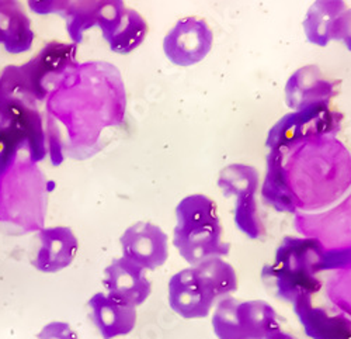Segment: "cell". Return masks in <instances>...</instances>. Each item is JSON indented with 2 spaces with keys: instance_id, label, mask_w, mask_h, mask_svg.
<instances>
[{
  "instance_id": "14",
  "label": "cell",
  "mask_w": 351,
  "mask_h": 339,
  "mask_svg": "<svg viewBox=\"0 0 351 339\" xmlns=\"http://www.w3.org/2000/svg\"><path fill=\"white\" fill-rule=\"evenodd\" d=\"M341 80L328 79L317 65H305L292 73L285 86L287 106L294 111L313 104L332 103Z\"/></svg>"
},
{
  "instance_id": "21",
  "label": "cell",
  "mask_w": 351,
  "mask_h": 339,
  "mask_svg": "<svg viewBox=\"0 0 351 339\" xmlns=\"http://www.w3.org/2000/svg\"><path fill=\"white\" fill-rule=\"evenodd\" d=\"M261 200L266 206L273 207L278 213H298L285 180L281 154L276 150H271L267 155V172L261 186Z\"/></svg>"
},
{
  "instance_id": "2",
  "label": "cell",
  "mask_w": 351,
  "mask_h": 339,
  "mask_svg": "<svg viewBox=\"0 0 351 339\" xmlns=\"http://www.w3.org/2000/svg\"><path fill=\"white\" fill-rule=\"evenodd\" d=\"M326 248L306 237H284L273 264L261 269V281L276 299L292 304L302 294H316L322 289L319 273L325 272Z\"/></svg>"
},
{
  "instance_id": "17",
  "label": "cell",
  "mask_w": 351,
  "mask_h": 339,
  "mask_svg": "<svg viewBox=\"0 0 351 339\" xmlns=\"http://www.w3.org/2000/svg\"><path fill=\"white\" fill-rule=\"evenodd\" d=\"M40 246L32 265L41 273H58L72 265L79 252V241L69 227L41 229L38 231Z\"/></svg>"
},
{
  "instance_id": "22",
  "label": "cell",
  "mask_w": 351,
  "mask_h": 339,
  "mask_svg": "<svg viewBox=\"0 0 351 339\" xmlns=\"http://www.w3.org/2000/svg\"><path fill=\"white\" fill-rule=\"evenodd\" d=\"M149 27L139 12L125 8L121 23L106 40L110 49L115 54L127 55L135 51L148 36Z\"/></svg>"
},
{
  "instance_id": "18",
  "label": "cell",
  "mask_w": 351,
  "mask_h": 339,
  "mask_svg": "<svg viewBox=\"0 0 351 339\" xmlns=\"http://www.w3.org/2000/svg\"><path fill=\"white\" fill-rule=\"evenodd\" d=\"M90 318L103 339L124 336L136 325V308L104 293H96L89 303Z\"/></svg>"
},
{
  "instance_id": "16",
  "label": "cell",
  "mask_w": 351,
  "mask_h": 339,
  "mask_svg": "<svg viewBox=\"0 0 351 339\" xmlns=\"http://www.w3.org/2000/svg\"><path fill=\"white\" fill-rule=\"evenodd\" d=\"M103 286L108 296L132 307L142 305L152 293L146 270L124 257L114 259L104 270Z\"/></svg>"
},
{
  "instance_id": "19",
  "label": "cell",
  "mask_w": 351,
  "mask_h": 339,
  "mask_svg": "<svg viewBox=\"0 0 351 339\" xmlns=\"http://www.w3.org/2000/svg\"><path fill=\"white\" fill-rule=\"evenodd\" d=\"M36 34L20 0H0V45L13 55L30 51Z\"/></svg>"
},
{
  "instance_id": "3",
  "label": "cell",
  "mask_w": 351,
  "mask_h": 339,
  "mask_svg": "<svg viewBox=\"0 0 351 339\" xmlns=\"http://www.w3.org/2000/svg\"><path fill=\"white\" fill-rule=\"evenodd\" d=\"M173 245L191 266L210 258H223L230 244L222 241V225L217 203L204 194L184 197L176 207Z\"/></svg>"
},
{
  "instance_id": "10",
  "label": "cell",
  "mask_w": 351,
  "mask_h": 339,
  "mask_svg": "<svg viewBox=\"0 0 351 339\" xmlns=\"http://www.w3.org/2000/svg\"><path fill=\"white\" fill-rule=\"evenodd\" d=\"M295 230L326 249L351 248V191L335 207L322 213L294 214Z\"/></svg>"
},
{
  "instance_id": "25",
  "label": "cell",
  "mask_w": 351,
  "mask_h": 339,
  "mask_svg": "<svg viewBox=\"0 0 351 339\" xmlns=\"http://www.w3.org/2000/svg\"><path fill=\"white\" fill-rule=\"evenodd\" d=\"M194 266L214 285L221 300L238 290L237 270L223 258H210Z\"/></svg>"
},
{
  "instance_id": "20",
  "label": "cell",
  "mask_w": 351,
  "mask_h": 339,
  "mask_svg": "<svg viewBox=\"0 0 351 339\" xmlns=\"http://www.w3.org/2000/svg\"><path fill=\"white\" fill-rule=\"evenodd\" d=\"M346 10L344 0H315L302 23L308 41L317 47H326L332 41L339 17Z\"/></svg>"
},
{
  "instance_id": "27",
  "label": "cell",
  "mask_w": 351,
  "mask_h": 339,
  "mask_svg": "<svg viewBox=\"0 0 351 339\" xmlns=\"http://www.w3.org/2000/svg\"><path fill=\"white\" fill-rule=\"evenodd\" d=\"M326 297L335 308L351 318V266L332 272L326 280Z\"/></svg>"
},
{
  "instance_id": "28",
  "label": "cell",
  "mask_w": 351,
  "mask_h": 339,
  "mask_svg": "<svg viewBox=\"0 0 351 339\" xmlns=\"http://www.w3.org/2000/svg\"><path fill=\"white\" fill-rule=\"evenodd\" d=\"M72 0H27L28 9L37 16L61 14L64 16Z\"/></svg>"
},
{
  "instance_id": "24",
  "label": "cell",
  "mask_w": 351,
  "mask_h": 339,
  "mask_svg": "<svg viewBox=\"0 0 351 339\" xmlns=\"http://www.w3.org/2000/svg\"><path fill=\"white\" fill-rule=\"evenodd\" d=\"M233 220L237 229L249 239H261L266 235V225L260 215L256 194L237 197Z\"/></svg>"
},
{
  "instance_id": "23",
  "label": "cell",
  "mask_w": 351,
  "mask_h": 339,
  "mask_svg": "<svg viewBox=\"0 0 351 339\" xmlns=\"http://www.w3.org/2000/svg\"><path fill=\"white\" fill-rule=\"evenodd\" d=\"M260 175L256 167L245 163H232L225 166L218 178V186L222 194L229 199L235 196L257 194Z\"/></svg>"
},
{
  "instance_id": "5",
  "label": "cell",
  "mask_w": 351,
  "mask_h": 339,
  "mask_svg": "<svg viewBox=\"0 0 351 339\" xmlns=\"http://www.w3.org/2000/svg\"><path fill=\"white\" fill-rule=\"evenodd\" d=\"M25 151L33 163L47 154L44 121L36 103L14 100L0 110V178L19 161Z\"/></svg>"
},
{
  "instance_id": "12",
  "label": "cell",
  "mask_w": 351,
  "mask_h": 339,
  "mask_svg": "<svg viewBox=\"0 0 351 339\" xmlns=\"http://www.w3.org/2000/svg\"><path fill=\"white\" fill-rule=\"evenodd\" d=\"M124 10V0H72L64 14L66 33L72 43L79 45L87 30L99 27L107 40L121 23Z\"/></svg>"
},
{
  "instance_id": "30",
  "label": "cell",
  "mask_w": 351,
  "mask_h": 339,
  "mask_svg": "<svg viewBox=\"0 0 351 339\" xmlns=\"http://www.w3.org/2000/svg\"><path fill=\"white\" fill-rule=\"evenodd\" d=\"M332 40L343 41L346 48L351 52V9H347L337 20Z\"/></svg>"
},
{
  "instance_id": "1",
  "label": "cell",
  "mask_w": 351,
  "mask_h": 339,
  "mask_svg": "<svg viewBox=\"0 0 351 339\" xmlns=\"http://www.w3.org/2000/svg\"><path fill=\"white\" fill-rule=\"evenodd\" d=\"M276 151L281 154L285 180L298 213L330 207L350 190L351 154L336 137L313 138Z\"/></svg>"
},
{
  "instance_id": "13",
  "label": "cell",
  "mask_w": 351,
  "mask_h": 339,
  "mask_svg": "<svg viewBox=\"0 0 351 339\" xmlns=\"http://www.w3.org/2000/svg\"><path fill=\"white\" fill-rule=\"evenodd\" d=\"M123 257L145 270H155L169 259V238L159 225L138 221L120 238Z\"/></svg>"
},
{
  "instance_id": "31",
  "label": "cell",
  "mask_w": 351,
  "mask_h": 339,
  "mask_svg": "<svg viewBox=\"0 0 351 339\" xmlns=\"http://www.w3.org/2000/svg\"><path fill=\"white\" fill-rule=\"evenodd\" d=\"M265 339H297V338L294 335H291V334L282 331L281 325H277V327H274L273 329H270L267 332Z\"/></svg>"
},
{
  "instance_id": "7",
  "label": "cell",
  "mask_w": 351,
  "mask_h": 339,
  "mask_svg": "<svg viewBox=\"0 0 351 339\" xmlns=\"http://www.w3.org/2000/svg\"><path fill=\"white\" fill-rule=\"evenodd\" d=\"M343 123V115L332 103L313 104L297 110L280 119L269 131L266 147L269 150H288L304 141L320 137H335Z\"/></svg>"
},
{
  "instance_id": "6",
  "label": "cell",
  "mask_w": 351,
  "mask_h": 339,
  "mask_svg": "<svg viewBox=\"0 0 351 339\" xmlns=\"http://www.w3.org/2000/svg\"><path fill=\"white\" fill-rule=\"evenodd\" d=\"M211 324L218 339H265L270 329L280 325L270 303L232 296L217 303Z\"/></svg>"
},
{
  "instance_id": "15",
  "label": "cell",
  "mask_w": 351,
  "mask_h": 339,
  "mask_svg": "<svg viewBox=\"0 0 351 339\" xmlns=\"http://www.w3.org/2000/svg\"><path fill=\"white\" fill-rule=\"evenodd\" d=\"M294 313L311 339H351V318L344 313L313 304L312 294H302L292 303Z\"/></svg>"
},
{
  "instance_id": "11",
  "label": "cell",
  "mask_w": 351,
  "mask_h": 339,
  "mask_svg": "<svg viewBox=\"0 0 351 339\" xmlns=\"http://www.w3.org/2000/svg\"><path fill=\"white\" fill-rule=\"evenodd\" d=\"M214 34L208 23L195 17H184L174 24L163 40L167 60L178 67H191L201 62L210 54Z\"/></svg>"
},
{
  "instance_id": "9",
  "label": "cell",
  "mask_w": 351,
  "mask_h": 339,
  "mask_svg": "<svg viewBox=\"0 0 351 339\" xmlns=\"http://www.w3.org/2000/svg\"><path fill=\"white\" fill-rule=\"evenodd\" d=\"M77 45L73 43L51 41L36 56L20 65L36 102H44L51 92V86L71 69L79 67Z\"/></svg>"
},
{
  "instance_id": "26",
  "label": "cell",
  "mask_w": 351,
  "mask_h": 339,
  "mask_svg": "<svg viewBox=\"0 0 351 339\" xmlns=\"http://www.w3.org/2000/svg\"><path fill=\"white\" fill-rule=\"evenodd\" d=\"M14 100L36 103L20 65H9L0 73V110Z\"/></svg>"
},
{
  "instance_id": "8",
  "label": "cell",
  "mask_w": 351,
  "mask_h": 339,
  "mask_svg": "<svg viewBox=\"0 0 351 339\" xmlns=\"http://www.w3.org/2000/svg\"><path fill=\"white\" fill-rule=\"evenodd\" d=\"M167 300L170 308L182 318L199 320L210 316L221 297L211 281L195 266H190L170 277Z\"/></svg>"
},
{
  "instance_id": "29",
  "label": "cell",
  "mask_w": 351,
  "mask_h": 339,
  "mask_svg": "<svg viewBox=\"0 0 351 339\" xmlns=\"http://www.w3.org/2000/svg\"><path fill=\"white\" fill-rule=\"evenodd\" d=\"M37 339H79V336L68 323L52 321L43 327Z\"/></svg>"
},
{
  "instance_id": "4",
  "label": "cell",
  "mask_w": 351,
  "mask_h": 339,
  "mask_svg": "<svg viewBox=\"0 0 351 339\" xmlns=\"http://www.w3.org/2000/svg\"><path fill=\"white\" fill-rule=\"evenodd\" d=\"M44 182L36 163L19 159L0 178V224L20 229L23 234L44 229L47 213Z\"/></svg>"
}]
</instances>
